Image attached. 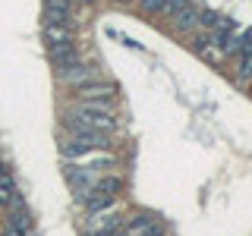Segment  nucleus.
Returning a JSON list of instances; mask_svg holds the SVG:
<instances>
[{"label":"nucleus","mask_w":252,"mask_h":236,"mask_svg":"<svg viewBox=\"0 0 252 236\" xmlns=\"http://www.w3.org/2000/svg\"><path fill=\"white\" fill-rule=\"evenodd\" d=\"M107 145H110L107 132H69V136L60 142V154H63V161L79 164V161L94 157L98 151H104Z\"/></svg>","instance_id":"nucleus-2"},{"label":"nucleus","mask_w":252,"mask_h":236,"mask_svg":"<svg viewBox=\"0 0 252 236\" xmlns=\"http://www.w3.org/2000/svg\"><path fill=\"white\" fill-rule=\"evenodd\" d=\"M142 6H145L148 13H158V16H164V3H167V0H139Z\"/></svg>","instance_id":"nucleus-9"},{"label":"nucleus","mask_w":252,"mask_h":236,"mask_svg":"<svg viewBox=\"0 0 252 236\" xmlns=\"http://www.w3.org/2000/svg\"><path fill=\"white\" fill-rule=\"evenodd\" d=\"M57 76L66 85H85V82H92V79H98V69H94V66H85L82 60H73L69 66L57 69Z\"/></svg>","instance_id":"nucleus-4"},{"label":"nucleus","mask_w":252,"mask_h":236,"mask_svg":"<svg viewBox=\"0 0 252 236\" xmlns=\"http://www.w3.org/2000/svg\"><path fill=\"white\" fill-rule=\"evenodd\" d=\"M170 22L177 26V31H186V35H192L195 29H199V10H195L192 3H186L183 10H177L170 16Z\"/></svg>","instance_id":"nucleus-6"},{"label":"nucleus","mask_w":252,"mask_h":236,"mask_svg":"<svg viewBox=\"0 0 252 236\" xmlns=\"http://www.w3.org/2000/svg\"><path fill=\"white\" fill-rule=\"evenodd\" d=\"M63 123L69 132H107L110 136L117 129V117L107 104H82V101L66 110Z\"/></svg>","instance_id":"nucleus-1"},{"label":"nucleus","mask_w":252,"mask_h":236,"mask_svg":"<svg viewBox=\"0 0 252 236\" xmlns=\"http://www.w3.org/2000/svg\"><path fill=\"white\" fill-rule=\"evenodd\" d=\"M126 233L129 236H161V224H158L155 217H148V214H139V217L129 220Z\"/></svg>","instance_id":"nucleus-7"},{"label":"nucleus","mask_w":252,"mask_h":236,"mask_svg":"<svg viewBox=\"0 0 252 236\" xmlns=\"http://www.w3.org/2000/svg\"><path fill=\"white\" fill-rule=\"evenodd\" d=\"M44 41H47V47L69 44V41H73V35H69V26H44Z\"/></svg>","instance_id":"nucleus-8"},{"label":"nucleus","mask_w":252,"mask_h":236,"mask_svg":"<svg viewBox=\"0 0 252 236\" xmlns=\"http://www.w3.org/2000/svg\"><path fill=\"white\" fill-rule=\"evenodd\" d=\"M69 10H73L69 0H44V6H41L44 26H66V22H69Z\"/></svg>","instance_id":"nucleus-5"},{"label":"nucleus","mask_w":252,"mask_h":236,"mask_svg":"<svg viewBox=\"0 0 252 236\" xmlns=\"http://www.w3.org/2000/svg\"><path fill=\"white\" fill-rule=\"evenodd\" d=\"M76 98L82 101V104H114V85H101L98 79H92V82L85 85H76Z\"/></svg>","instance_id":"nucleus-3"},{"label":"nucleus","mask_w":252,"mask_h":236,"mask_svg":"<svg viewBox=\"0 0 252 236\" xmlns=\"http://www.w3.org/2000/svg\"><path fill=\"white\" fill-rule=\"evenodd\" d=\"M82 3H92V0H82Z\"/></svg>","instance_id":"nucleus-10"}]
</instances>
